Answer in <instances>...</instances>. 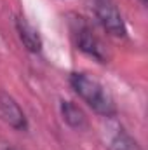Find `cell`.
<instances>
[{
	"instance_id": "cell-1",
	"label": "cell",
	"mask_w": 148,
	"mask_h": 150,
	"mask_svg": "<svg viewBox=\"0 0 148 150\" xmlns=\"http://www.w3.org/2000/svg\"><path fill=\"white\" fill-rule=\"evenodd\" d=\"M68 80H70V86L75 91V94L84 103H87V107L92 108V112H96L101 117H108V119L117 115V105L111 94L99 80H96L94 77L84 74V72L70 74Z\"/></svg>"
},
{
	"instance_id": "cell-2",
	"label": "cell",
	"mask_w": 148,
	"mask_h": 150,
	"mask_svg": "<svg viewBox=\"0 0 148 150\" xmlns=\"http://www.w3.org/2000/svg\"><path fill=\"white\" fill-rule=\"evenodd\" d=\"M70 28H72V35H73L75 45L78 51H82L84 54H87L89 58L99 63H108V51L105 44L99 40V37L94 33V30L84 18L77 16L72 21Z\"/></svg>"
},
{
	"instance_id": "cell-3",
	"label": "cell",
	"mask_w": 148,
	"mask_h": 150,
	"mask_svg": "<svg viewBox=\"0 0 148 150\" xmlns=\"http://www.w3.org/2000/svg\"><path fill=\"white\" fill-rule=\"evenodd\" d=\"M92 4H94V14L99 25L103 26V30L111 37H125L127 33L125 23L115 0H92Z\"/></svg>"
},
{
	"instance_id": "cell-4",
	"label": "cell",
	"mask_w": 148,
	"mask_h": 150,
	"mask_svg": "<svg viewBox=\"0 0 148 150\" xmlns=\"http://www.w3.org/2000/svg\"><path fill=\"white\" fill-rule=\"evenodd\" d=\"M0 115L16 131H26L28 120L19 103L7 93H0Z\"/></svg>"
},
{
	"instance_id": "cell-5",
	"label": "cell",
	"mask_w": 148,
	"mask_h": 150,
	"mask_svg": "<svg viewBox=\"0 0 148 150\" xmlns=\"http://www.w3.org/2000/svg\"><path fill=\"white\" fill-rule=\"evenodd\" d=\"M16 30H18V35H19V40L23 42L25 49L32 54H38L42 51V37L38 33V30L30 25L25 18H16Z\"/></svg>"
},
{
	"instance_id": "cell-6",
	"label": "cell",
	"mask_w": 148,
	"mask_h": 150,
	"mask_svg": "<svg viewBox=\"0 0 148 150\" xmlns=\"http://www.w3.org/2000/svg\"><path fill=\"white\" fill-rule=\"evenodd\" d=\"M59 110H61V117H63L65 124L70 126L72 129L80 131V129L87 127V117H85L84 110L77 103L68 101V100H63L61 105H59Z\"/></svg>"
},
{
	"instance_id": "cell-7",
	"label": "cell",
	"mask_w": 148,
	"mask_h": 150,
	"mask_svg": "<svg viewBox=\"0 0 148 150\" xmlns=\"http://www.w3.org/2000/svg\"><path fill=\"white\" fill-rule=\"evenodd\" d=\"M110 149L111 150H141V147L124 127H118L117 133L111 138Z\"/></svg>"
},
{
	"instance_id": "cell-8",
	"label": "cell",
	"mask_w": 148,
	"mask_h": 150,
	"mask_svg": "<svg viewBox=\"0 0 148 150\" xmlns=\"http://www.w3.org/2000/svg\"><path fill=\"white\" fill-rule=\"evenodd\" d=\"M141 2V5H147V0H140Z\"/></svg>"
},
{
	"instance_id": "cell-9",
	"label": "cell",
	"mask_w": 148,
	"mask_h": 150,
	"mask_svg": "<svg viewBox=\"0 0 148 150\" xmlns=\"http://www.w3.org/2000/svg\"><path fill=\"white\" fill-rule=\"evenodd\" d=\"M5 150H16V149H12V147H7V149H5Z\"/></svg>"
}]
</instances>
